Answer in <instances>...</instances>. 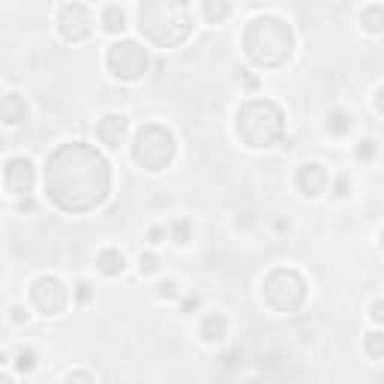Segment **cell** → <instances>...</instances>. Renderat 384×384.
Wrapping results in <instances>:
<instances>
[{"mask_svg":"<svg viewBox=\"0 0 384 384\" xmlns=\"http://www.w3.org/2000/svg\"><path fill=\"white\" fill-rule=\"evenodd\" d=\"M111 171L105 156L84 141L60 145L45 163V192L66 214H87L108 198Z\"/></svg>","mask_w":384,"mask_h":384,"instance_id":"obj_1","label":"cell"},{"mask_svg":"<svg viewBox=\"0 0 384 384\" xmlns=\"http://www.w3.org/2000/svg\"><path fill=\"white\" fill-rule=\"evenodd\" d=\"M291 48H295V34L276 15L252 18L244 30V52L256 66L265 69L282 66L291 57Z\"/></svg>","mask_w":384,"mask_h":384,"instance_id":"obj_2","label":"cell"},{"mask_svg":"<svg viewBox=\"0 0 384 384\" xmlns=\"http://www.w3.org/2000/svg\"><path fill=\"white\" fill-rule=\"evenodd\" d=\"M138 27L159 48H175L192 34V13L180 0H150L138 6Z\"/></svg>","mask_w":384,"mask_h":384,"instance_id":"obj_3","label":"cell"},{"mask_svg":"<svg viewBox=\"0 0 384 384\" xmlns=\"http://www.w3.org/2000/svg\"><path fill=\"white\" fill-rule=\"evenodd\" d=\"M237 135L246 147H270L282 138L286 120L276 103L270 99H249L237 108Z\"/></svg>","mask_w":384,"mask_h":384,"instance_id":"obj_4","label":"cell"},{"mask_svg":"<svg viewBox=\"0 0 384 384\" xmlns=\"http://www.w3.org/2000/svg\"><path fill=\"white\" fill-rule=\"evenodd\" d=\"M261 295H265V303L274 312H297L303 300H307V282H303L297 270L276 267L265 276Z\"/></svg>","mask_w":384,"mask_h":384,"instance_id":"obj_5","label":"cell"},{"mask_svg":"<svg viewBox=\"0 0 384 384\" xmlns=\"http://www.w3.org/2000/svg\"><path fill=\"white\" fill-rule=\"evenodd\" d=\"M133 156L141 168L163 171L175 159V135L165 126H156V124L141 126L135 135V145H133Z\"/></svg>","mask_w":384,"mask_h":384,"instance_id":"obj_6","label":"cell"},{"mask_svg":"<svg viewBox=\"0 0 384 384\" xmlns=\"http://www.w3.org/2000/svg\"><path fill=\"white\" fill-rule=\"evenodd\" d=\"M105 64L111 69V75H117L120 82H138L141 75L147 73V52L141 48L135 39H120L108 48Z\"/></svg>","mask_w":384,"mask_h":384,"instance_id":"obj_7","label":"cell"},{"mask_svg":"<svg viewBox=\"0 0 384 384\" xmlns=\"http://www.w3.org/2000/svg\"><path fill=\"white\" fill-rule=\"evenodd\" d=\"M30 300L43 316H60L69 303V291L57 276H39L30 286Z\"/></svg>","mask_w":384,"mask_h":384,"instance_id":"obj_8","label":"cell"},{"mask_svg":"<svg viewBox=\"0 0 384 384\" xmlns=\"http://www.w3.org/2000/svg\"><path fill=\"white\" fill-rule=\"evenodd\" d=\"M57 30L66 43H82V39L90 36V30H94V15L82 3H66L57 13Z\"/></svg>","mask_w":384,"mask_h":384,"instance_id":"obj_9","label":"cell"},{"mask_svg":"<svg viewBox=\"0 0 384 384\" xmlns=\"http://www.w3.org/2000/svg\"><path fill=\"white\" fill-rule=\"evenodd\" d=\"M3 184L13 195H30V192H34V184H36L34 163H30L27 156L9 159L6 168H3Z\"/></svg>","mask_w":384,"mask_h":384,"instance_id":"obj_10","label":"cell"},{"mask_svg":"<svg viewBox=\"0 0 384 384\" xmlns=\"http://www.w3.org/2000/svg\"><path fill=\"white\" fill-rule=\"evenodd\" d=\"M126 129H129V120L124 115H105L103 120H99V126H96V135H99V141H103L105 147L117 150L120 145H124V138H126Z\"/></svg>","mask_w":384,"mask_h":384,"instance_id":"obj_11","label":"cell"},{"mask_svg":"<svg viewBox=\"0 0 384 384\" xmlns=\"http://www.w3.org/2000/svg\"><path fill=\"white\" fill-rule=\"evenodd\" d=\"M297 189L303 192V195H312L316 198L321 189H325L327 184V175H325V168H321L318 163H307V165H300L297 168Z\"/></svg>","mask_w":384,"mask_h":384,"instance_id":"obj_12","label":"cell"},{"mask_svg":"<svg viewBox=\"0 0 384 384\" xmlns=\"http://www.w3.org/2000/svg\"><path fill=\"white\" fill-rule=\"evenodd\" d=\"M27 117V103H24V96H18V94H9L0 99V120L9 126H15V124H22V120Z\"/></svg>","mask_w":384,"mask_h":384,"instance_id":"obj_13","label":"cell"},{"mask_svg":"<svg viewBox=\"0 0 384 384\" xmlns=\"http://www.w3.org/2000/svg\"><path fill=\"white\" fill-rule=\"evenodd\" d=\"M226 330H228V321H226V316H205V321H201V327H198V333H201V339L205 342H222L226 339Z\"/></svg>","mask_w":384,"mask_h":384,"instance_id":"obj_14","label":"cell"},{"mask_svg":"<svg viewBox=\"0 0 384 384\" xmlns=\"http://www.w3.org/2000/svg\"><path fill=\"white\" fill-rule=\"evenodd\" d=\"M96 265L105 276H117V274H124L126 261H124V252L120 249H103L99 252V258H96Z\"/></svg>","mask_w":384,"mask_h":384,"instance_id":"obj_15","label":"cell"},{"mask_svg":"<svg viewBox=\"0 0 384 384\" xmlns=\"http://www.w3.org/2000/svg\"><path fill=\"white\" fill-rule=\"evenodd\" d=\"M103 27L108 30V34H124L126 27V15L120 6H105L103 9Z\"/></svg>","mask_w":384,"mask_h":384,"instance_id":"obj_16","label":"cell"},{"mask_svg":"<svg viewBox=\"0 0 384 384\" xmlns=\"http://www.w3.org/2000/svg\"><path fill=\"white\" fill-rule=\"evenodd\" d=\"M363 24H367L369 34H381V27H384V6L376 3V6L363 9Z\"/></svg>","mask_w":384,"mask_h":384,"instance_id":"obj_17","label":"cell"},{"mask_svg":"<svg viewBox=\"0 0 384 384\" xmlns=\"http://www.w3.org/2000/svg\"><path fill=\"white\" fill-rule=\"evenodd\" d=\"M351 129V117L346 115V111H330L327 115V133L330 135H346Z\"/></svg>","mask_w":384,"mask_h":384,"instance_id":"obj_18","label":"cell"},{"mask_svg":"<svg viewBox=\"0 0 384 384\" xmlns=\"http://www.w3.org/2000/svg\"><path fill=\"white\" fill-rule=\"evenodd\" d=\"M201 13L207 15L210 24H219L222 18L231 15V6H228V3H214V0H207V3H201Z\"/></svg>","mask_w":384,"mask_h":384,"instance_id":"obj_19","label":"cell"},{"mask_svg":"<svg viewBox=\"0 0 384 384\" xmlns=\"http://www.w3.org/2000/svg\"><path fill=\"white\" fill-rule=\"evenodd\" d=\"M168 235L175 237V244H180V246L189 244V240H192V222H186V219H175V222L168 226Z\"/></svg>","mask_w":384,"mask_h":384,"instance_id":"obj_20","label":"cell"},{"mask_svg":"<svg viewBox=\"0 0 384 384\" xmlns=\"http://www.w3.org/2000/svg\"><path fill=\"white\" fill-rule=\"evenodd\" d=\"M34 367H36V355H34V351H22V355L15 357V369L18 372H30Z\"/></svg>","mask_w":384,"mask_h":384,"instance_id":"obj_21","label":"cell"},{"mask_svg":"<svg viewBox=\"0 0 384 384\" xmlns=\"http://www.w3.org/2000/svg\"><path fill=\"white\" fill-rule=\"evenodd\" d=\"M381 342H384V337L376 330V333H369V339H367V351H369V357L372 360H378L381 357Z\"/></svg>","mask_w":384,"mask_h":384,"instance_id":"obj_22","label":"cell"},{"mask_svg":"<svg viewBox=\"0 0 384 384\" xmlns=\"http://www.w3.org/2000/svg\"><path fill=\"white\" fill-rule=\"evenodd\" d=\"M159 297H163V300H177V282H171V279L159 282Z\"/></svg>","mask_w":384,"mask_h":384,"instance_id":"obj_23","label":"cell"},{"mask_svg":"<svg viewBox=\"0 0 384 384\" xmlns=\"http://www.w3.org/2000/svg\"><path fill=\"white\" fill-rule=\"evenodd\" d=\"M372 154H376V141H360V145H357V150H355V156L357 159H372Z\"/></svg>","mask_w":384,"mask_h":384,"instance_id":"obj_24","label":"cell"},{"mask_svg":"<svg viewBox=\"0 0 384 384\" xmlns=\"http://www.w3.org/2000/svg\"><path fill=\"white\" fill-rule=\"evenodd\" d=\"M66 384H94V378H90V372L75 369V372H69L66 376Z\"/></svg>","mask_w":384,"mask_h":384,"instance_id":"obj_25","label":"cell"},{"mask_svg":"<svg viewBox=\"0 0 384 384\" xmlns=\"http://www.w3.org/2000/svg\"><path fill=\"white\" fill-rule=\"evenodd\" d=\"M156 270H159L156 256H141V274H156Z\"/></svg>","mask_w":384,"mask_h":384,"instance_id":"obj_26","label":"cell"},{"mask_svg":"<svg viewBox=\"0 0 384 384\" xmlns=\"http://www.w3.org/2000/svg\"><path fill=\"white\" fill-rule=\"evenodd\" d=\"M346 189H348V184H346V177H339L337 184H333V195H346Z\"/></svg>","mask_w":384,"mask_h":384,"instance_id":"obj_27","label":"cell"},{"mask_svg":"<svg viewBox=\"0 0 384 384\" xmlns=\"http://www.w3.org/2000/svg\"><path fill=\"white\" fill-rule=\"evenodd\" d=\"M13 321L15 325H22V321H27V312L22 307H13Z\"/></svg>","mask_w":384,"mask_h":384,"instance_id":"obj_28","label":"cell"},{"mask_svg":"<svg viewBox=\"0 0 384 384\" xmlns=\"http://www.w3.org/2000/svg\"><path fill=\"white\" fill-rule=\"evenodd\" d=\"M150 244H163V228H150Z\"/></svg>","mask_w":384,"mask_h":384,"instance_id":"obj_29","label":"cell"},{"mask_svg":"<svg viewBox=\"0 0 384 384\" xmlns=\"http://www.w3.org/2000/svg\"><path fill=\"white\" fill-rule=\"evenodd\" d=\"M195 307H198V297H186V300H184V312H192Z\"/></svg>","mask_w":384,"mask_h":384,"instance_id":"obj_30","label":"cell"},{"mask_svg":"<svg viewBox=\"0 0 384 384\" xmlns=\"http://www.w3.org/2000/svg\"><path fill=\"white\" fill-rule=\"evenodd\" d=\"M78 297H82V300L90 297V286H87V282H82V286H78Z\"/></svg>","mask_w":384,"mask_h":384,"instance_id":"obj_31","label":"cell"},{"mask_svg":"<svg viewBox=\"0 0 384 384\" xmlns=\"http://www.w3.org/2000/svg\"><path fill=\"white\" fill-rule=\"evenodd\" d=\"M381 309H384V303L378 300V303H376V307H372V318H376V321H381Z\"/></svg>","mask_w":384,"mask_h":384,"instance_id":"obj_32","label":"cell"},{"mask_svg":"<svg viewBox=\"0 0 384 384\" xmlns=\"http://www.w3.org/2000/svg\"><path fill=\"white\" fill-rule=\"evenodd\" d=\"M0 384H15V381L9 378V376H3V372H0Z\"/></svg>","mask_w":384,"mask_h":384,"instance_id":"obj_33","label":"cell"},{"mask_svg":"<svg viewBox=\"0 0 384 384\" xmlns=\"http://www.w3.org/2000/svg\"><path fill=\"white\" fill-rule=\"evenodd\" d=\"M249 384H265V381H258V378H252V381H249Z\"/></svg>","mask_w":384,"mask_h":384,"instance_id":"obj_34","label":"cell"}]
</instances>
